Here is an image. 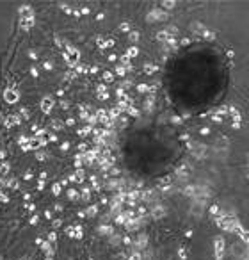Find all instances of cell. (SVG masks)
<instances>
[{"mask_svg": "<svg viewBox=\"0 0 249 260\" xmlns=\"http://www.w3.org/2000/svg\"><path fill=\"white\" fill-rule=\"evenodd\" d=\"M0 260H2V258H0Z\"/></svg>", "mask_w": 249, "mask_h": 260, "instance_id": "9c48e42d", "label": "cell"}, {"mask_svg": "<svg viewBox=\"0 0 249 260\" xmlns=\"http://www.w3.org/2000/svg\"><path fill=\"white\" fill-rule=\"evenodd\" d=\"M9 164H7V162H2V164H0V173H2V175H4V177H7V173H9Z\"/></svg>", "mask_w": 249, "mask_h": 260, "instance_id": "5b68a950", "label": "cell"}, {"mask_svg": "<svg viewBox=\"0 0 249 260\" xmlns=\"http://www.w3.org/2000/svg\"><path fill=\"white\" fill-rule=\"evenodd\" d=\"M4 185H5V180H4V178H0V187H4Z\"/></svg>", "mask_w": 249, "mask_h": 260, "instance_id": "ba28073f", "label": "cell"}, {"mask_svg": "<svg viewBox=\"0 0 249 260\" xmlns=\"http://www.w3.org/2000/svg\"><path fill=\"white\" fill-rule=\"evenodd\" d=\"M18 98H20V94H18V91H14V89H5V91H4V100H5L7 104H16Z\"/></svg>", "mask_w": 249, "mask_h": 260, "instance_id": "6da1fadb", "label": "cell"}, {"mask_svg": "<svg viewBox=\"0 0 249 260\" xmlns=\"http://www.w3.org/2000/svg\"><path fill=\"white\" fill-rule=\"evenodd\" d=\"M5 185H9V187H16V180H14V178H9V180H5Z\"/></svg>", "mask_w": 249, "mask_h": 260, "instance_id": "8992f818", "label": "cell"}, {"mask_svg": "<svg viewBox=\"0 0 249 260\" xmlns=\"http://www.w3.org/2000/svg\"><path fill=\"white\" fill-rule=\"evenodd\" d=\"M16 123H20V116H9V118L4 119V125L7 126V128H11V126L16 125Z\"/></svg>", "mask_w": 249, "mask_h": 260, "instance_id": "3957f363", "label": "cell"}, {"mask_svg": "<svg viewBox=\"0 0 249 260\" xmlns=\"http://www.w3.org/2000/svg\"><path fill=\"white\" fill-rule=\"evenodd\" d=\"M32 25H34V20H32V18H23V20H20L21 29H31Z\"/></svg>", "mask_w": 249, "mask_h": 260, "instance_id": "277c9868", "label": "cell"}, {"mask_svg": "<svg viewBox=\"0 0 249 260\" xmlns=\"http://www.w3.org/2000/svg\"><path fill=\"white\" fill-rule=\"evenodd\" d=\"M0 201H4V203H7V201H9V198H7L5 192H0Z\"/></svg>", "mask_w": 249, "mask_h": 260, "instance_id": "52a82bcc", "label": "cell"}, {"mask_svg": "<svg viewBox=\"0 0 249 260\" xmlns=\"http://www.w3.org/2000/svg\"><path fill=\"white\" fill-rule=\"evenodd\" d=\"M18 13H20L21 20H23V18H32V9L29 5H21L20 9H18Z\"/></svg>", "mask_w": 249, "mask_h": 260, "instance_id": "7a4b0ae2", "label": "cell"}]
</instances>
